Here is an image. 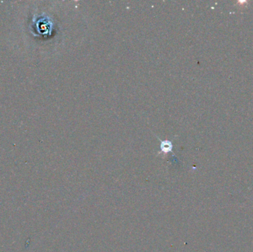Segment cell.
<instances>
[{"label": "cell", "instance_id": "1", "mask_svg": "<svg viewBox=\"0 0 253 252\" xmlns=\"http://www.w3.org/2000/svg\"><path fill=\"white\" fill-rule=\"evenodd\" d=\"M161 151L164 153H167L169 152H171L172 149V146L170 141H163L161 142Z\"/></svg>", "mask_w": 253, "mask_h": 252}]
</instances>
